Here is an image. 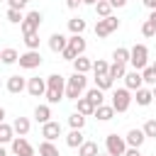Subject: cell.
<instances>
[{"label": "cell", "mask_w": 156, "mask_h": 156, "mask_svg": "<svg viewBox=\"0 0 156 156\" xmlns=\"http://www.w3.org/2000/svg\"><path fill=\"white\" fill-rule=\"evenodd\" d=\"M141 2H144L149 10H156V0H141Z\"/></svg>", "instance_id": "7dc6e473"}, {"label": "cell", "mask_w": 156, "mask_h": 156, "mask_svg": "<svg viewBox=\"0 0 156 156\" xmlns=\"http://www.w3.org/2000/svg\"><path fill=\"white\" fill-rule=\"evenodd\" d=\"M39 156H61V154H58V146H56L54 141H46V139H44V141L39 144Z\"/></svg>", "instance_id": "f1b7e54d"}, {"label": "cell", "mask_w": 156, "mask_h": 156, "mask_svg": "<svg viewBox=\"0 0 156 156\" xmlns=\"http://www.w3.org/2000/svg\"><path fill=\"white\" fill-rule=\"evenodd\" d=\"M34 119H37L39 124L49 122V119H51V105H49V102H46V105H37V107H34Z\"/></svg>", "instance_id": "ffe728a7"}, {"label": "cell", "mask_w": 156, "mask_h": 156, "mask_svg": "<svg viewBox=\"0 0 156 156\" xmlns=\"http://www.w3.org/2000/svg\"><path fill=\"white\" fill-rule=\"evenodd\" d=\"M61 122H54V119H49V122H44L41 124V136L46 139V141H56L58 136H61Z\"/></svg>", "instance_id": "9c48e42d"}, {"label": "cell", "mask_w": 156, "mask_h": 156, "mask_svg": "<svg viewBox=\"0 0 156 156\" xmlns=\"http://www.w3.org/2000/svg\"><path fill=\"white\" fill-rule=\"evenodd\" d=\"M29 119L27 117H15V122H12V132L17 134V136H27L29 134Z\"/></svg>", "instance_id": "e0dca14e"}, {"label": "cell", "mask_w": 156, "mask_h": 156, "mask_svg": "<svg viewBox=\"0 0 156 156\" xmlns=\"http://www.w3.org/2000/svg\"><path fill=\"white\" fill-rule=\"evenodd\" d=\"M7 2H10V7H15V10H24L29 0H7Z\"/></svg>", "instance_id": "b9f144b4"}, {"label": "cell", "mask_w": 156, "mask_h": 156, "mask_svg": "<svg viewBox=\"0 0 156 156\" xmlns=\"http://www.w3.org/2000/svg\"><path fill=\"white\" fill-rule=\"evenodd\" d=\"M17 58H20V54H17L12 46H7V49H2V51H0V61H2L5 66H12V63H17Z\"/></svg>", "instance_id": "484cf974"}, {"label": "cell", "mask_w": 156, "mask_h": 156, "mask_svg": "<svg viewBox=\"0 0 156 156\" xmlns=\"http://www.w3.org/2000/svg\"><path fill=\"white\" fill-rule=\"evenodd\" d=\"M17 63H20V68H27V71L39 68V66H41V54H39V49H27L24 54H20Z\"/></svg>", "instance_id": "8992f818"}, {"label": "cell", "mask_w": 156, "mask_h": 156, "mask_svg": "<svg viewBox=\"0 0 156 156\" xmlns=\"http://www.w3.org/2000/svg\"><path fill=\"white\" fill-rule=\"evenodd\" d=\"M66 46H68L76 56H80V54H85V46H88V44H85V39H83V34H71Z\"/></svg>", "instance_id": "4fadbf2b"}, {"label": "cell", "mask_w": 156, "mask_h": 156, "mask_svg": "<svg viewBox=\"0 0 156 156\" xmlns=\"http://www.w3.org/2000/svg\"><path fill=\"white\" fill-rule=\"evenodd\" d=\"M151 68H154V71H156V61H154V63H151Z\"/></svg>", "instance_id": "11a10c76"}, {"label": "cell", "mask_w": 156, "mask_h": 156, "mask_svg": "<svg viewBox=\"0 0 156 156\" xmlns=\"http://www.w3.org/2000/svg\"><path fill=\"white\" fill-rule=\"evenodd\" d=\"M22 90H27V80H24L22 76H10V78H7V93L20 95Z\"/></svg>", "instance_id": "5bb4252c"}, {"label": "cell", "mask_w": 156, "mask_h": 156, "mask_svg": "<svg viewBox=\"0 0 156 156\" xmlns=\"http://www.w3.org/2000/svg\"><path fill=\"white\" fill-rule=\"evenodd\" d=\"M151 95H154V98H156V85H154V88H151Z\"/></svg>", "instance_id": "f5cc1de1"}, {"label": "cell", "mask_w": 156, "mask_h": 156, "mask_svg": "<svg viewBox=\"0 0 156 156\" xmlns=\"http://www.w3.org/2000/svg\"><path fill=\"white\" fill-rule=\"evenodd\" d=\"M61 56H63V58H66V61H73V58H76V54H73V51H71V49H68V46H66V49H63V51H61Z\"/></svg>", "instance_id": "ee69618b"}, {"label": "cell", "mask_w": 156, "mask_h": 156, "mask_svg": "<svg viewBox=\"0 0 156 156\" xmlns=\"http://www.w3.org/2000/svg\"><path fill=\"white\" fill-rule=\"evenodd\" d=\"M44 98H46V102H49V105H58V102L63 100V93H56V90H49V88H46Z\"/></svg>", "instance_id": "74e56055"}, {"label": "cell", "mask_w": 156, "mask_h": 156, "mask_svg": "<svg viewBox=\"0 0 156 156\" xmlns=\"http://www.w3.org/2000/svg\"><path fill=\"white\" fill-rule=\"evenodd\" d=\"M112 61H119V63H129V49L124 46H117L112 51Z\"/></svg>", "instance_id": "1f68e13d"}, {"label": "cell", "mask_w": 156, "mask_h": 156, "mask_svg": "<svg viewBox=\"0 0 156 156\" xmlns=\"http://www.w3.org/2000/svg\"><path fill=\"white\" fill-rule=\"evenodd\" d=\"M68 124H71V129H83L85 127V117L80 112H73V115H68Z\"/></svg>", "instance_id": "836d02e7"}, {"label": "cell", "mask_w": 156, "mask_h": 156, "mask_svg": "<svg viewBox=\"0 0 156 156\" xmlns=\"http://www.w3.org/2000/svg\"><path fill=\"white\" fill-rule=\"evenodd\" d=\"M141 132H144L146 136H154V139H156V119H146L144 127H141Z\"/></svg>", "instance_id": "ab89813d"}, {"label": "cell", "mask_w": 156, "mask_h": 156, "mask_svg": "<svg viewBox=\"0 0 156 156\" xmlns=\"http://www.w3.org/2000/svg\"><path fill=\"white\" fill-rule=\"evenodd\" d=\"M124 141H127V146H141L144 141H146V134L141 132V129H129L127 132V136H124Z\"/></svg>", "instance_id": "2e32d148"}, {"label": "cell", "mask_w": 156, "mask_h": 156, "mask_svg": "<svg viewBox=\"0 0 156 156\" xmlns=\"http://www.w3.org/2000/svg\"><path fill=\"white\" fill-rule=\"evenodd\" d=\"M124 73H127V63H119V61H112V63H110V68H107V76H110L112 80L124 78Z\"/></svg>", "instance_id": "7402d4cb"}, {"label": "cell", "mask_w": 156, "mask_h": 156, "mask_svg": "<svg viewBox=\"0 0 156 156\" xmlns=\"http://www.w3.org/2000/svg\"><path fill=\"white\" fill-rule=\"evenodd\" d=\"M122 156H141V151H139V149H136V146H127V149H124V154H122Z\"/></svg>", "instance_id": "7bdbcfd3"}, {"label": "cell", "mask_w": 156, "mask_h": 156, "mask_svg": "<svg viewBox=\"0 0 156 156\" xmlns=\"http://www.w3.org/2000/svg\"><path fill=\"white\" fill-rule=\"evenodd\" d=\"M93 115H95L100 122H110V119L115 117V110H112V105H98Z\"/></svg>", "instance_id": "cb8c5ba5"}, {"label": "cell", "mask_w": 156, "mask_h": 156, "mask_svg": "<svg viewBox=\"0 0 156 156\" xmlns=\"http://www.w3.org/2000/svg\"><path fill=\"white\" fill-rule=\"evenodd\" d=\"M141 85H144V80H141V71H134V68H132V71L124 73V88H127V90H139Z\"/></svg>", "instance_id": "8fae6325"}, {"label": "cell", "mask_w": 156, "mask_h": 156, "mask_svg": "<svg viewBox=\"0 0 156 156\" xmlns=\"http://www.w3.org/2000/svg\"><path fill=\"white\" fill-rule=\"evenodd\" d=\"M66 44H68V37L61 34V32H54V34L49 37V49H51L54 54H61V51L66 49Z\"/></svg>", "instance_id": "7c38bea8"}, {"label": "cell", "mask_w": 156, "mask_h": 156, "mask_svg": "<svg viewBox=\"0 0 156 156\" xmlns=\"http://www.w3.org/2000/svg\"><path fill=\"white\" fill-rule=\"evenodd\" d=\"M0 156H7V151H5V144H0Z\"/></svg>", "instance_id": "681fc988"}, {"label": "cell", "mask_w": 156, "mask_h": 156, "mask_svg": "<svg viewBox=\"0 0 156 156\" xmlns=\"http://www.w3.org/2000/svg\"><path fill=\"white\" fill-rule=\"evenodd\" d=\"M10 146H12V154L15 156H34V149H32V144L24 136H15L10 141Z\"/></svg>", "instance_id": "ba28073f"}, {"label": "cell", "mask_w": 156, "mask_h": 156, "mask_svg": "<svg viewBox=\"0 0 156 156\" xmlns=\"http://www.w3.org/2000/svg\"><path fill=\"white\" fill-rule=\"evenodd\" d=\"M46 88H49V90H56V93H63V90H66V78H63L61 73H51V76L46 78Z\"/></svg>", "instance_id": "9a60e30c"}, {"label": "cell", "mask_w": 156, "mask_h": 156, "mask_svg": "<svg viewBox=\"0 0 156 156\" xmlns=\"http://www.w3.org/2000/svg\"><path fill=\"white\" fill-rule=\"evenodd\" d=\"M85 27H88V22H85L83 17H71V20H68V32H71V34H83Z\"/></svg>", "instance_id": "d4e9b609"}, {"label": "cell", "mask_w": 156, "mask_h": 156, "mask_svg": "<svg viewBox=\"0 0 156 156\" xmlns=\"http://www.w3.org/2000/svg\"><path fill=\"white\" fill-rule=\"evenodd\" d=\"M24 44H27V49H39V32L24 34Z\"/></svg>", "instance_id": "f35d334b"}, {"label": "cell", "mask_w": 156, "mask_h": 156, "mask_svg": "<svg viewBox=\"0 0 156 156\" xmlns=\"http://www.w3.org/2000/svg\"><path fill=\"white\" fill-rule=\"evenodd\" d=\"M129 63H132L134 71H141V68L149 66V49H146V44H134L129 49Z\"/></svg>", "instance_id": "7a4b0ae2"}, {"label": "cell", "mask_w": 156, "mask_h": 156, "mask_svg": "<svg viewBox=\"0 0 156 156\" xmlns=\"http://www.w3.org/2000/svg\"><path fill=\"white\" fill-rule=\"evenodd\" d=\"M22 20H24V12H22V10L7 7V22H12V24H20Z\"/></svg>", "instance_id": "d590c367"}, {"label": "cell", "mask_w": 156, "mask_h": 156, "mask_svg": "<svg viewBox=\"0 0 156 156\" xmlns=\"http://www.w3.org/2000/svg\"><path fill=\"white\" fill-rule=\"evenodd\" d=\"M115 29H119V20H117L115 15H110V17H100L98 24H95V37H98V39H105V37H110Z\"/></svg>", "instance_id": "3957f363"}, {"label": "cell", "mask_w": 156, "mask_h": 156, "mask_svg": "<svg viewBox=\"0 0 156 156\" xmlns=\"http://www.w3.org/2000/svg\"><path fill=\"white\" fill-rule=\"evenodd\" d=\"M105 149H107V154H110V156H122V154H124V149H127V141H124V136L107 134V136H105Z\"/></svg>", "instance_id": "52a82bcc"}, {"label": "cell", "mask_w": 156, "mask_h": 156, "mask_svg": "<svg viewBox=\"0 0 156 156\" xmlns=\"http://www.w3.org/2000/svg\"><path fill=\"white\" fill-rule=\"evenodd\" d=\"M110 5H112V7H124L127 0H110Z\"/></svg>", "instance_id": "bcb514c9"}, {"label": "cell", "mask_w": 156, "mask_h": 156, "mask_svg": "<svg viewBox=\"0 0 156 156\" xmlns=\"http://www.w3.org/2000/svg\"><path fill=\"white\" fill-rule=\"evenodd\" d=\"M149 22L156 27V10H151V15H149Z\"/></svg>", "instance_id": "c3c4849f"}, {"label": "cell", "mask_w": 156, "mask_h": 156, "mask_svg": "<svg viewBox=\"0 0 156 156\" xmlns=\"http://www.w3.org/2000/svg\"><path fill=\"white\" fill-rule=\"evenodd\" d=\"M41 12L39 10H32V12H27L24 15V20L20 22V29H22V34H32V32H39V27H41Z\"/></svg>", "instance_id": "5b68a950"}, {"label": "cell", "mask_w": 156, "mask_h": 156, "mask_svg": "<svg viewBox=\"0 0 156 156\" xmlns=\"http://www.w3.org/2000/svg\"><path fill=\"white\" fill-rule=\"evenodd\" d=\"M0 51H2V49H0Z\"/></svg>", "instance_id": "9f6ffc18"}, {"label": "cell", "mask_w": 156, "mask_h": 156, "mask_svg": "<svg viewBox=\"0 0 156 156\" xmlns=\"http://www.w3.org/2000/svg\"><path fill=\"white\" fill-rule=\"evenodd\" d=\"M80 2H83V5H95L98 0H80Z\"/></svg>", "instance_id": "f907efd6"}, {"label": "cell", "mask_w": 156, "mask_h": 156, "mask_svg": "<svg viewBox=\"0 0 156 156\" xmlns=\"http://www.w3.org/2000/svg\"><path fill=\"white\" fill-rule=\"evenodd\" d=\"M85 98L98 107V105L105 102V90H100V88H90V90H85Z\"/></svg>", "instance_id": "4316f807"}, {"label": "cell", "mask_w": 156, "mask_h": 156, "mask_svg": "<svg viewBox=\"0 0 156 156\" xmlns=\"http://www.w3.org/2000/svg\"><path fill=\"white\" fill-rule=\"evenodd\" d=\"M93 7H95V12H98V17H110V15H112V5H110V0H98Z\"/></svg>", "instance_id": "f546056e"}, {"label": "cell", "mask_w": 156, "mask_h": 156, "mask_svg": "<svg viewBox=\"0 0 156 156\" xmlns=\"http://www.w3.org/2000/svg\"><path fill=\"white\" fill-rule=\"evenodd\" d=\"M115 85V80L105 73V76H95V88H100V90H110Z\"/></svg>", "instance_id": "d6a6232c"}, {"label": "cell", "mask_w": 156, "mask_h": 156, "mask_svg": "<svg viewBox=\"0 0 156 156\" xmlns=\"http://www.w3.org/2000/svg\"><path fill=\"white\" fill-rule=\"evenodd\" d=\"M141 80H144L146 85H156V71H154L151 66L141 68Z\"/></svg>", "instance_id": "e575fe53"}, {"label": "cell", "mask_w": 156, "mask_h": 156, "mask_svg": "<svg viewBox=\"0 0 156 156\" xmlns=\"http://www.w3.org/2000/svg\"><path fill=\"white\" fill-rule=\"evenodd\" d=\"M66 5H68L71 10H76V7H80L83 2H80V0H66Z\"/></svg>", "instance_id": "f6af8a7d"}, {"label": "cell", "mask_w": 156, "mask_h": 156, "mask_svg": "<svg viewBox=\"0 0 156 156\" xmlns=\"http://www.w3.org/2000/svg\"><path fill=\"white\" fill-rule=\"evenodd\" d=\"M0 122H5V110L0 107Z\"/></svg>", "instance_id": "816d5d0a"}, {"label": "cell", "mask_w": 156, "mask_h": 156, "mask_svg": "<svg viewBox=\"0 0 156 156\" xmlns=\"http://www.w3.org/2000/svg\"><path fill=\"white\" fill-rule=\"evenodd\" d=\"M85 85H88L85 73H76V71H73V76H71V78H66L63 98H68V100H78V98L85 93Z\"/></svg>", "instance_id": "6da1fadb"}, {"label": "cell", "mask_w": 156, "mask_h": 156, "mask_svg": "<svg viewBox=\"0 0 156 156\" xmlns=\"http://www.w3.org/2000/svg\"><path fill=\"white\" fill-rule=\"evenodd\" d=\"M107 68H110V63H107V61H102V58H98V61H93V68H90V71H93L95 76H105V73H107Z\"/></svg>", "instance_id": "8d00e7d4"}, {"label": "cell", "mask_w": 156, "mask_h": 156, "mask_svg": "<svg viewBox=\"0 0 156 156\" xmlns=\"http://www.w3.org/2000/svg\"><path fill=\"white\" fill-rule=\"evenodd\" d=\"M98 156H110V154H107V151H105V154H98Z\"/></svg>", "instance_id": "db71d44e"}, {"label": "cell", "mask_w": 156, "mask_h": 156, "mask_svg": "<svg viewBox=\"0 0 156 156\" xmlns=\"http://www.w3.org/2000/svg\"><path fill=\"white\" fill-rule=\"evenodd\" d=\"M83 141H85V136H83V129H71V132L66 134V144H68L71 149H78Z\"/></svg>", "instance_id": "44dd1931"}, {"label": "cell", "mask_w": 156, "mask_h": 156, "mask_svg": "<svg viewBox=\"0 0 156 156\" xmlns=\"http://www.w3.org/2000/svg\"><path fill=\"white\" fill-rule=\"evenodd\" d=\"M141 34H144V37H149V39H151V37H156V27H154V24H151V22H149V20H146V22H144V24H141Z\"/></svg>", "instance_id": "60d3db41"}, {"label": "cell", "mask_w": 156, "mask_h": 156, "mask_svg": "<svg viewBox=\"0 0 156 156\" xmlns=\"http://www.w3.org/2000/svg\"><path fill=\"white\" fill-rule=\"evenodd\" d=\"M112 110L115 112H127L129 110V105H132V90H127V88H117L115 93H112Z\"/></svg>", "instance_id": "277c9868"}, {"label": "cell", "mask_w": 156, "mask_h": 156, "mask_svg": "<svg viewBox=\"0 0 156 156\" xmlns=\"http://www.w3.org/2000/svg\"><path fill=\"white\" fill-rule=\"evenodd\" d=\"M71 63H73V71H76V73H88V71L93 68V61H90V58H85L83 54H80V56H76Z\"/></svg>", "instance_id": "ac0fdd59"}, {"label": "cell", "mask_w": 156, "mask_h": 156, "mask_svg": "<svg viewBox=\"0 0 156 156\" xmlns=\"http://www.w3.org/2000/svg\"><path fill=\"white\" fill-rule=\"evenodd\" d=\"M98 154H100V149L95 141H83L78 146V156H98Z\"/></svg>", "instance_id": "83f0119b"}, {"label": "cell", "mask_w": 156, "mask_h": 156, "mask_svg": "<svg viewBox=\"0 0 156 156\" xmlns=\"http://www.w3.org/2000/svg\"><path fill=\"white\" fill-rule=\"evenodd\" d=\"M76 112H80L83 117H88V115H93V112H95V105L83 95V98H78V100H76Z\"/></svg>", "instance_id": "d6986e66"}, {"label": "cell", "mask_w": 156, "mask_h": 156, "mask_svg": "<svg viewBox=\"0 0 156 156\" xmlns=\"http://www.w3.org/2000/svg\"><path fill=\"white\" fill-rule=\"evenodd\" d=\"M12 139H15L12 124H5V122H0V144H10Z\"/></svg>", "instance_id": "4dcf8cb0"}, {"label": "cell", "mask_w": 156, "mask_h": 156, "mask_svg": "<svg viewBox=\"0 0 156 156\" xmlns=\"http://www.w3.org/2000/svg\"><path fill=\"white\" fill-rule=\"evenodd\" d=\"M136 95H134V100H136V105H141V107H146V105H151V100H154V95H151V90L149 88H139V90H134Z\"/></svg>", "instance_id": "603a6c76"}, {"label": "cell", "mask_w": 156, "mask_h": 156, "mask_svg": "<svg viewBox=\"0 0 156 156\" xmlns=\"http://www.w3.org/2000/svg\"><path fill=\"white\" fill-rule=\"evenodd\" d=\"M27 93L32 98H41L46 93V78H29L27 80Z\"/></svg>", "instance_id": "30bf717a"}]
</instances>
